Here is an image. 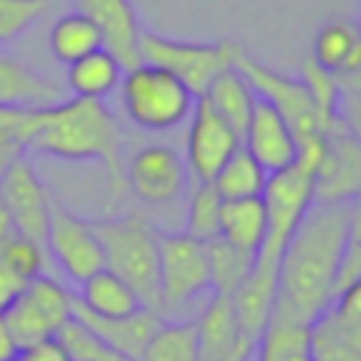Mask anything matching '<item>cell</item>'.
Segmentation results:
<instances>
[{
    "label": "cell",
    "instance_id": "1",
    "mask_svg": "<svg viewBox=\"0 0 361 361\" xmlns=\"http://www.w3.org/2000/svg\"><path fill=\"white\" fill-rule=\"evenodd\" d=\"M358 228V203H313L279 257L271 313L310 324L327 310L338 296V268Z\"/></svg>",
    "mask_w": 361,
    "mask_h": 361
},
{
    "label": "cell",
    "instance_id": "2",
    "mask_svg": "<svg viewBox=\"0 0 361 361\" xmlns=\"http://www.w3.org/2000/svg\"><path fill=\"white\" fill-rule=\"evenodd\" d=\"M25 149L59 161H102L116 189H124L121 130L113 110L99 99L65 96L51 107L31 110Z\"/></svg>",
    "mask_w": 361,
    "mask_h": 361
},
{
    "label": "cell",
    "instance_id": "3",
    "mask_svg": "<svg viewBox=\"0 0 361 361\" xmlns=\"http://www.w3.org/2000/svg\"><path fill=\"white\" fill-rule=\"evenodd\" d=\"M102 251L104 268L118 274L141 299L147 310L161 313V290H158V228L141 217H113V220H90Z\"/></svg>",
    "mask_w": 361,
    "mask_h": 361
},
{
    "label": "cell",
    "instance_id": "4",
    "mask_svg": "<svg viewBox=\"0 0 361 361\" xmlns=\"http://www.w3.org/2000/svg\"><path fill=\"white\" fill-rule=\"evenodd\" d=\"M118 90L127 118L149 133L183 124L195 104V96L178 76L144 59L135 62L133 68H124Z\"/></svg>",
    "mask_w": 361,
    "mask_h": 361
},
{
    "label": "cell",
    "instance_id": "5",
    "mask_svg": "<svg viewBox=\"0 0 361 361\" xmlns=\"http://www.w3.org/2000/svg\"><path fill=\"white\" fill-rule=\"evenodd\" d=\"M231 65L245 76L254 96L265 99L268 104H274L282 113V118L288 121V127L296 138V149L299 147H316L324 141V127H322L319 110H316L302 79L276 73L274 68H268L259 59H254L251 54H245L240 45L234 48Z\"/></svg>",
    "mask_w": 361,
    "mask_h": 361
},
{
    "label": "cell",
    "instance_id": "6",
    "mask_svg": "<svg viewBox=\"0 0 361 361\" xmlns=\"http://www.w3.org/2000/svg\"><path fill=\"white\" fill-rule=\"evenodd\" d=\"M259 197L265 203L268 231H265V243L254 262L265 265V268H279V257H282L293 228L313 206V169L293 161L290 166L268 175Z\"/></svg>",
    "mask_w": 361,
    "mask_h": 361
},
{
    "label": "cell",
    "instance_id": "7",
    "mask_svg": "<svg viewBox=\"0 0 361 361\" xmlns=\"http://www.w3.org/2000/svg\"><path fill=\"white\" fill-rule=\"evenodd\" d=\"M237 42H183L169 39L164 34L141 28L138 34V54L144 62H152L172 76H178L195 99L206 93L217 73L231 68Z\"/></svg>",
    "mask_w": 361,
    "mask_h": 361
},
{
    "label": "cell",
    "instance_id": "8",
    "mask_svg": "<svg viewBox=\"0 0 361 361\" xmlns=\"http://www.w3.org/2000/svg\"><path fill=\"white\" fill-rule=\"evenodd\" d=\"M206 243L186 231H158V290L161 313L178 310L209 290Z\"/></svg>",
    "mask_w": 361,
    "mask_h": 361
},
{
    "label": "cell",
    "instance_id": "9",
    "mask_svg": "<svg viewBox=\"0 0 361 361\" xmlns=\"http://www.w3.org/2000/svg\"><path fill=\"white\" fill-rule=\"evenodd\" d=\"M71 316H73V293L54 276L42 274L23 288L14 305L3 313V322L14 336L17 347L23 350L34 341L54 338L65 327V322H71Z\"/></svg>",
    "mask_w": 361,
    "mask_h": 361
},
{
    "label": "cell",
    "instance_id": "10",
    "mask_svg": "<svg viewBox=\"0 0 361 361\" xmlns=\"http://www.w3.org/2000/svg\"><path fill=\"white\" fill-rule=\"evenodd\" d=\"M361 195V138L341 116L324 130V149L313 175V203H358Z\"/></svg>",
    "mask_w": 361,
    "mask_h": 361
},
{
    "label": "cell",
    "instance_id": "11",
    "mask_svg": "<svg viewBox=\"0 0 361 361\" xmlns=\"http://www.w3.org/2000/svg\"><path fill=\"white\" fill-rule=\"evenodd\" d=\"M310 361H361V282L307 324Z\"/></svg>",
    "mask_w": 361,
    "mask_h": 361
},
{
    "label": "cell",
    "instance_id": "12",
    "mask_svg": "<svg viewBox=\"0 0 361 361\" xmlns=\"http://www.w3.org/2000/svg\"><path fill=\"white\" fill-rule=\"evenodd\" d=\"M45 245L51 248L54 259L65 271V276L76 285H82L87 276L104 268V251L102 243L90 226V220H82L79 214L68 212L62 203L54 200Z\"/></svg>",
    "mask_w": 361,
    "mask_h": 361
},
{
    "label": "cell",
    "instance_id": "13",
    "mask_svg": "<svg viewBox=\"0 0 361 361\" xmlns=\"http://www.w3.org/2000/svg\"><path fill=\"white\" fill-rule=\"evenodd\" d=\"M189 169L183 158L166 144L141 147L124 164V186L147 206L175 203L186 192Z\"/></svg>",
    "mask_w": 361,
    "mask_h": 361
},
{
    "label": "cell",
    "instance_id": "14",
    "mask_svg": "<svg viewBox=\"0 0 361 361\" xmlns=\"http://www.w3.org/2000/svg\"><path fill=\"white\" fill-rule=\"evenodd\" d=\"M0 197L14 220L17 231L37 240L39 245H45L54 200H51V192L42 183L39 172L34 169V164L25 158V152L20 158H14L8 164V169L0 175Z\"/></svg>",
    "mask_w": 361,
    "mask_h": 361
},
{
    "label": "cell",
    "instance_id": "15",
    "mask_svg": "<svg viewBox=\"0 0 361 361\" xmlns=\"http://www.w3.org/2000/svg\"><path fill=\"white\" fill-rule=\"evenodd\" d=\"M243 138L212 110V104L200 96L189 113L186 133V169L195 180H212L217 169L240 149Z\"/></svg>",
    "mask_w": 361,
    "mask_h": 361
},
{
    "label": "cell",
    "instance_id": "16",
    "mask_svg": "<svg viewBox=\"0 0 361 361\" xmlns=\"http://www.w3.org/2000/svg\"><path fill=\"white\" fill-rule=\"evenodd\" d=\"M243 149L268 172H279L296 161V138L282 113L265 99L254 96L251 118L243 133Z\"/></svg>",
    "mask_w": 361,
    "mask_h": 361
},
{
    "label": "cell",
    "instance_id": "17",
    "mask_svg": "<svg viewBox=\"0 0 361 361\" xmlns=\"http://www.w3.org/2000/svg\"><path fill=\"white\" fill-rule=\"evenodd\" d=\"M197 361H248L257 350L243 338L231 296L214 293L195 322Z\"/></svg>",
    "mask_w": 361,
    "mask_h": 361
},
{
    "label": "cell",
    "instance_id": "18",
    "mask_svg": "<svg viewBox=\"0 0 361 361\" xmlns=\"http://www.w3.org/2000/svg\"><path fill=\"white\" fill-rule=\"evenodd\" d=\"M65 99V87L37 73L25 59L0 45V107L3 110H42Z\"/></svg>",
    "mask_w": 361,
    "mask_h": 361
},
{
    "label": "cell",
    "instance_id": "19",
    "mask_svg": "<svg viewBox=\"0 0 361 361\" xmlns=\"http://www.w3.org/2000/svg\"><path fill=\"white\" fill-rule=\"evenodd\" d=\"M76 6L87 20L96 23V28L102 31L104 48L124 68H133L135 62H141V54H138L141 23L130 0H76Z\"/></svg>",
    "mask_w": 361,
    "mask_h": 361
},
{
    "label": "cell",
    "instance_id": "20",
    "mask_svg": "<svg viewBox=\"0 0 361 361\" xmlns=\"http://www.w3.org/2000/svg\"><path fill=\"white\" fill-rule=\"evenodd\" d=\"M73 316L85 327H90L102 341H107L118 355H124L127 361H141V353H144L149 336L161 324V313L147 310V307H141L130 316H121V319H99L73 302Z\"/></svg>",
    "mask_w": 361,
    "mask_h": 361
},
{
    "label": "cell",
    "instance_id": "21",
    "mask_svg": "<svg viewBox=\"0 0 361 361\" xmlns=\"http://www.w3.org/2000/svg\"><path fill=\"white\" fill-rule=\"evenodd\" d=\"M73 302L99 319H121L144 307L135 290L110 268H102L93 276H87L79 285V293L73 296Z\"/></svg>",
    "mask_w": 361,
    "mask_h": 361
},
{
    "label": "cell",
    "instance_id": "22",
    "mask_svg": "<svg viewBox=\"0 0 361 361\" xmlns=\"http://www.w3.org/2000/svg\"><path fill=\"white\" fill-rule=\"evenodd\" d=\"M124 65L107 51V48H96L79 59H73L68 65L65 73V93L76 96V99H99L104 102L110 93L118 90Z\"/></svg>",
    "mask_w": 361,
    "mask_h": 361
},
{
    "label": "cell",
    "instance_id": "23",
    "mask_svg": "<svg viewBox=\"0 0 361 361\" xmlns=\"http://www.w3.org/2000/svg\"><path fill=\"white\" fill-rule=\"evenodd\" d=\"M310 59L330 71V73H350L361 71V31L353 20H327L316 37H313V51Z\"/></svg>",
    "mask_w": 361,
    "mask_h": 361
},
{
    "label": "cell",
    "instance_id": "24",
    "mask_svg": "<svg viewBox=\"0 0 361 361\" xmlns=\"http://www.w3.org/2000/svg\"><path fill=\"white\" fill-rule=\"evenodd\" d=\"M268 231L265 203L262 197H240V200H223L220 206V234L234 248L257 257Z\"/></svg>",
    "mask_w": 361,
    "mask_h": 361
},
{
    "label": "cell",
    "instance_id": "25",
    "mask_svg": "<svg viewBox=\"0 0 361 361\" xmlns=\"http://www.w3.org/2000/svg\"><path fill=\"white\" fill-rule=\"evenodd\" d=\"M203 99L243 138L245 124L251 118V107H254V90H251V85L245 82V76L234 65L214 76V82L206 87Z\"/></svg>",
    "mask_w": 361,
    "mask_h": 361
},
{
    "label": "cell",
    "instance_id": "26",
    "mask_svg": "<svg viewBox=\"0 0 361 361\" xmlns=\"http://www.w3.org/2000/svg\"><path fill=\"white\" fill-rule=\"evenodd\" d=\"M48 45H51V54L62 65H71L73 59H79L96 48H104V39L93 20H87L82 11H68V14L56 17V23L51 25Z\"/></svg>",
    "mask_w": 361,
    "mask_h": 361
},
{
    "label": "cell",
    "instance_id": "27",
    "mask_svg": "<svg viewBox=\"0 0 361 361\" xmlns=\"http://www.w3.org/2000/svg\"><path fill=\"white\" fill-rule=\"evenodd\" d=\"M265 180H268V172L240 144V149L217 169V175L212 178V186L223 200H240V197H259L265 189Z\"/></svg>",
    "mask_w": 361,
    "mask_h": 361
},
{
    "label": "cell",
    "instance_id": "28",
    "mask_svg": "<svg viewBox=\"0 0 361 361\" xmlns=\"http://www.w3.org/2000/svg\"><path fill=\"white\" fill-rule=\"evenodd\" d=\"M206 259H209V285H212V290L223 293V296H231L245 282V276L251 274L257 257L234 248L223 237H214V240L206 243Z\"/></svg>",
    "mask_w": 361,
    "mask_h": 361
},
{
    "label": "cell",
    "instance_id": "29",
    "mask_svg": "<svg viewBox=\"0 0 361 361\" xmlns=\"http://www.w3.org/2000/svg\"><path fill=\"white\" fill-rule=\"evenodd\" d=\"M141 361H197L195 322H161L149 336Z\"/></svg>",
    "mask_w": 361,
    "mask_h": 361
},
{
    "label": "cell",
    "instance_id": "30",
    "mask_svg": "<svg viewBox=\"0 0 361 361\" xmlns=\"http://www.w3.org/2000/svg\"><path fill=\"white\" fill-rule=\"evenodd\" d=\"M220 206L223 197L214 192L212 180H195L186 212V234L200 243L214 240L220 234Z\"/></svg>",
    "mask_w": 361,
    "mask_h": 361
},
{
    "label": "cell",
    "instance_id": "31",
    "mask_svg": "<svg viewBox=\"0 0 361 361\" xmlns=\"http://www.w3.org/2000/svg\"><path fill=\"white\" fill-rule=\"evenodd\" d=\"M56 338H59L68 361H127L107 341H102L90 327H85L76 316H71V322H65V327L56 333Z\"/></svg>",
    "mask_w": 361,
    "mask_h": 361
},
{
    "label": "cell",
    "instance_id": "32",
    "mask_svg": "<svg viewBox=\"0 0 361 361\" xmlns=\"http://www.w3.org/2000/svg\"><path fill=\"white\" fill-rule=\"evenodd\" d=\"M299 79L305 82V87H307V93H310L316 110H319L322 127L327 130V124L338 116V79H336V73L319 68V65L307 56L305 65H302V76H299Z\"/></svg>",
    "mask_w": 361,
    "mask_h": 361
},
{
    "label": "cell",
    "instance_id": "33",
    "mask_svg": "<svg viewBox=\"0 0 361 361\" xmlns=\"http://www.w3.org/2000/svg\"><path fill=\"white\" fill-rule=\"evenodd\" d=\"M45 245H39L37 240L25 237V234H14L6 245H0V259L25 282L37 279L45 274Z\"/></svg>",
    "mask_w": 361,
    "mask_h": 361
},
{
    "label": "cell",
    "instance_id": "34",
    "mask_svg": "<svg viewBox=\"0 0 361 361\" xmlns=\"http://www.w3.org/2000/svg\"><path fill=\"white\" fill-rule=\"evenodd\" d=\"M45 11V0H0V45L28 31Z\"/></svg>",
    "mask_w": 361,
    "mask_h": 361
},
{
    "label": "cell",
    "instance_id": "35",
    "mask_svg": "<svg viewBox=\"0 0 361 361\" xmlns=\"http://www.w3.org/2000/svg\"><path fill=\"white\" fill-rule=\"evenodd\" d=\"M17 358H20V361H68V355H65V350H62V344H59L56 336L23 347Z\"/></svg>",
    "mask_w": 361,
    "mask_h": 361
},
{
    "label": "cell",
    "instance_id": "36",
    "mask_svg": "<svg viewBox=\"0 0 361 361\" xmlns=\"http://www.w3.org/2000/svg\"><path fill=\"white\" fill-rule=\"evenodd\" d=\"M28 282L25 279H20L3 259H0V316L14 305V299L23 293V288H25Z\"/></svg>",
    "mask_w": 361,
    "mask_h": 361
},
{
    "label": "cell",
    "instance_id": "37",
    "mask_svg": "<svg viewBox=\"0 0 361 361\" xmlns=\"http://www.w3.org/2000/svg\"><path fill=\"white\" fill-rule=\"evenodd\" d=\"M23 152H25V147H23L17 130H0V175H3V172L8 169V164H11L14 158H20Z\"/></svg>",
    "mask_w": 361,
    "mask_h": 361
},
{
    "label": "cell",
    "instance_id": "38",
    "mask_svg": "<svg viewBox=\"0 0 361 361\" xmlns=\"http://www.w3.org/2000/svg\"><path fill=\"white\" fill-rule=\"evenodd\" d=\"M17 355H20V347H17L14 336L8 333V327H6V322L0 316V361H14Z\"/></svg>",
    "mask_w": 361,
    "mask_h": 361
},
{
    "label": "cell",
    "instance_id": "39",
    "mask_svg": "<svg viewBox=\"0 0 361 361\" xmlns=\"http://www.w3.org/2000/svg\"><path fill=\"white\" fill-rule=\"evenodd\" d=\"M14 234H20V231H17V226H14V220H11L8 209H6V203H3V197H0V245H6Z\"/></svg>",
    "mask_w": 361,
    "mask_h": 361
}]
</instances>
